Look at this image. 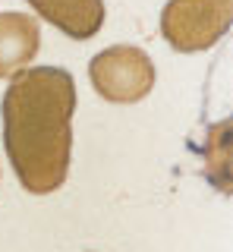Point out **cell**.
<instances>
[]
</instances>
